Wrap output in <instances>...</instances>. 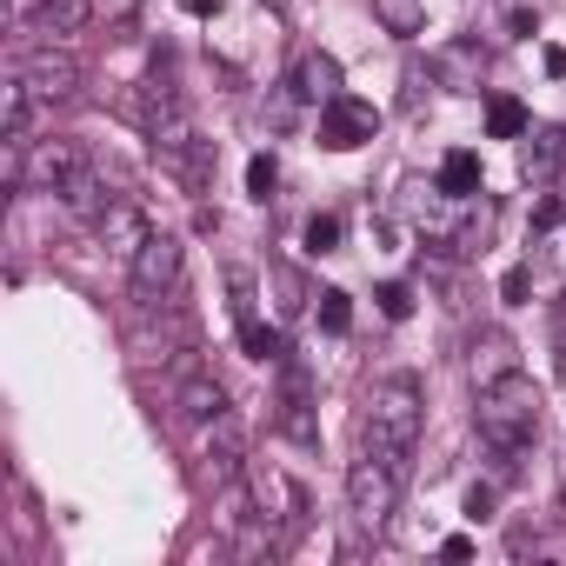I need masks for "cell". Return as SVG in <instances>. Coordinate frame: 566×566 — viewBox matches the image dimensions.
<instances>
[{"mask_svg":"<svg viewBox=\"0 0 566 566\" xmlns=\"http://www.w3.org/2000/svg\"><path fill=\"white\" fill-rule=\"evenodd\" d=\"M160 167H167L187 193H207V187H213L220 154H213V140H193V147H180V154H160Z\"/></svg>","mask_w":566,"mask_h":566,"instance_id":"ac0fdd59","label":"cell"},{"mask_svg":"<svg viewBox=\"0 0 566 566\" xmlns=\"http://www.w3.org/2000/svg\"><path fill=\"white\" fill-rule=\"evenodd\" d=\"M200 460H207V467H200V480H213V486H220L233 467H247V427H240V413H233V407H227L220 420H207V447H200Z\"/></svg>","mask_w":566,"mask_h":566,"instance_id":"7c38bea8","label":"cell"},{"mask_svg":"<svg viewBox=\"0 0 566 566\" xmlns=\"http://www.w3.org/2000/svg\"><path fill=\"white\" fill-rule=\"evenodd\" d=\"M174 407H180V420H220L227 413V387L213 380V374H187L180 387H174Z\"/></svg>","mask_w":566,"mask_h":566,"instance_id":"e0dca14e","label":"cell"},{"mask_svg":"<svg viewBox=\"0 0 566 566\" xmlns=\"http://www.w3.org/2000/svg\"><path fill=\"white\" fill-rule=\"evenodd\" d=\"M28 114H34V94H28V81L14 74L8 87H0V140H21V147H28Z\"/></svg>","mask_w":566,"mask_h":566,"instance_id":"7402d4cb","label":"cell"},{"mask_svg":"<svg viewBox=\"0 0 566 566\" xmlns=\"http://www.w3.org/2000/svg\"><path fill=\"white\" fill-rule=\"evenodd\" d=\"M400 480H407V467L400 460H380V453H360L354 467H347V513H354V526L360 533H387L394 526V506H400Z\"/></svg>","mask_w":566,"mask_h":566,"instance_id":"3957f363","label":"cell"},{"mask_svg":"<svg viewBox=\"0 0 566 566\" xmlns=\"http://www.w3.org/2000/svg\"><path fill=\"white\" fill-rule=\"evenodd\" d=\"M247 493H253V506H260V520H273V526H294L301 513H307V500H301V486L280 473L273 460H247Z\"/></svg>","mask_w":566,"mask_h":566,"instance_id":"9c48e42d","label":"cell"},{"mask_svg":"<svg viewBox=\"0 0 566 566\" xmlns=\"http://www.w3.org/2000/svg\"><path fill=\"white\" fill-rule=\"evenodd\" d=\"M559 160H566V134L559 127H526L520 134V180L526 187H553Z\"/></svg>","mask_w":566,"mask_h":566,"instance_id":"4fadbf2b","label":"cell"},{"mask_svg":"<svg viewBox=\"0 0 566 566\" xmlns=\"http://www.w3.org/2000/svg\"><path fill=\"white\" fill-rule=\"evenodd\" d=\"M314 314H321V327H327V334H347V327H354V301H347L340 287H327Z\"/></svg>","mask_w":566,"mask_h":566,"instance_id":"4316f807","label":"cell"},{"mask_svg":"<svg viewBox=\"0 0 566 566\" xmlns=\"http://www.w3.org/2000/svg\"><path fill=\"white\" fill-rule=\"evenodd\" d=\"M180 14H193V21H213V14H220V0H180Z\"/></svg>","mask_w":566,"mask_h":566,"instance_id":"d590c367","label":"cell"},{"mask_svg":"<svg viewBox=\"0 0 566 566\" xmlns=\"http://www.w3.org/2000/svg\"><path fill=\"white\" fill-rule=\"evenodd\" d=\"M273 187H280V160H273V154H253V160H247V193L266 200Z\"/></svg>","mask_w":566,"mask_h":566,"instance_id":"83f0119b","label":"cell"},{"mask_svg":"<svg viewBox=\"0 0 566 566\" xmlns=\"http://www.w3.org/2000/svg\"><path fill=\"white\" fill-rule=\"evenodd\" d=\"M127 114L140 120V134L154 140V154H180V147H193L200 134H193V114H187V101H180V87L174 81H140L134 87V101H127Z\"/></svg>","mask_w":566,"mask_h":566,"instance_id":"277c9868","label":"cell"},{"mask_svg":"<svg viewBox=\"0 0 566 566\" xmlns=\"http://www.w3.org/2000/svg\"><path fill=\"white\" fill-rule=\"evenodd\" d=\"M14 74H21V81H28V94H34V101H48V107H54V101H74V94H81V61H74V54H61L54 41L28 48Z\"/></svg>","mask_w":566,"mask_h":566,"instance_id":"8992f818","label":"cell"},{"mask_svg":"<svg viewBox=\"0 0 566 566\" xmlns=\"http://www.w3.org/2000/svg\"><path fill=\"white\" fill-rule=\"evenodd\" d=\"M374 21L394 41H413V34H427V0H374Z\"/></svg>","mask_w":566,"mask_h":566,"instance_id":"603a6c76","label":"cell"},{"mask_svg":"<svg viewBox=\"0 0 566 566\" xmlns=\"http://www.w3.org/2000/svg\"><path fill=\"white\" fill-rule=\"evenodd\" d=\"M447 200H473L480 193V154H467V147H453L447 160H440V180H433Z\"/></svg>","mask_w":566,"mask_h":566,"instance_id":"44dd1931","label":"cell"},{"mask_svg":"<svg viewBox=\"0 0 566 566\" xmlns=\"http://www.w3.org/2000/svg\"><path fill=\"white\" fill-rule=\"evenodd\" d=\"M506 553H513V559L539 553V526H513V533H506Z\"/></svg>","mask_w":566,"mask_h":566,"instance_id":"d6a6232c","label":"cell"},{"mask_svg":"<svg viewBox=\"0 0 566 566\" xmlns=\"http://www.w3.org/2000/svg\"><path fill=\"white\" fill-rule=\"evenodd\" d=\"M374 301H380V314H387V321H407V314H413V287H407V280H387Z\"/></svg>","mask_w":566,"mask_h":566,"instance_id":"f546056e","label":"cell"},{"mask_svg":"<svg viewBox=\"0 0 566 566\" xmlns=\"http://www.w3.org/2000/svg\"><path fill=\"white\" fill-rule=\"evenodd\" d=\"M94 233H101V247H107L114 260H134V253L147 247V233H154V227H147V213H140L134 200H114V207L94 220Z\"/></svg>","mask_w":566,"mask_h":566,"instance_id":"5bb4252c","label":"cell"},{"mask_svg":"<svg viewBox=\"0 0 566 566\" xmlns=\"http://www.w3.org/2000/svg\"><path fill=\"white\" fill-rule=\"evenodd\" d=\"M61 200H67V213H81V220H101V213L114 207V193H107V180L94 174V160H87V167L61 187Z\"/></svg>","mask_w":566,"mask_h":566,"instance_id":"ffe728a7","label":"cell"},{"mask_svg":"<svg viewBox=\"0 0 566 566\" xmlns=\"http://www.w3.org/2000/svg\"><path fill=\"white\" fill-rule=\"evenodd\" d=\"M87 167V154H81V140H28V167H21V193H61L74 174Z\"/></svg>","mask_w":566,"mask_h":566,"instance_id":"ba28073f","label":"cell"},{"mask_svg":"<svg viewBox=\"0 0 566 566\" xmlns=\"http://www.w3.org/2000/svg\"><path fill=\"white\" fill-rule=\"evenodd\" d=\"M180 273H187V247L174 233H147V247L127 260V280H134V301L140 307H160L180 294Z\"/></svg>","mask_w":566,"mask_h":566,"instance_id":"5b68a950","label":"cell"},{"mask_svg":"<svg viewBox=\"0 0 566 566\" xmlns=\"http://www.w3.org/2000/svg\"><path fill=\"white\" fill-rule=\"evenodd\" d=\"M467 520H473V526L493 520V486H473V493H467Z\"/></svg>","mask_w":566,"mask_h":566,"instance_id":"836d02e7","label":"cell"},{"mask_svg":"<svg viewBox=\"0 0 566 566\" xmlns=\"http://www.w3.org/2000/svg\"><path fill=\"white\" fill-rule=\"evenodd\" d=\"M526 127H533V114H526L513 94H500V101L486 107V134H493V140H520Z\"/></svg>","mask_w":566,"mask_h":566,"instance_id":"cb8c5ba5","label":"cell"},{"mask_svg":"<svg viewBox=\"0 0 566 566\" xmlns=\"http://www.w3.org/2000/svg\"><path fill=\"white\" fill-rule=\"evenodd\" d=\"M553 354H559V360H553V374L566 380V314H559V340H553Z\"/></svg>","mask_w":566,"mask_h":566,"instance_id":"8d00e7d4","label":"cell"},{"mask_svg":"<svg viewBox=\"0 0 566 566\" xmlns=\"http://www.w3.org/2000/svg\"><path fill=\"white\" fill-rule=\"evenodd\" d=\"M539 413H546V400H539V387H533L526 374H506V380L480 387L473 433L486 440V453L500 460V473H513V460L539 440Z\"/></svg>","mask_w":566,"mask_h":566,"instance_id":"7a4b0ae2","label":"cell"},{"mask_svg":"<svg viewBox=\"0 0 566 566\" xmlns=\"http://www.w3.org/2000/svg\"><path fill=\"white\" fill-rule=\"evenodd\" d=\"M420 427H427V400H420V380L413 374H380L367 394H360V413H354V433H360V453H380V460H400L420 447Z\"/></svg>","mask_w":566,"mask_h":566,"instance_id":"6da1fadb","label":"cell"},{"mask_svg":"<svg viewBox=\"0 0 566 566\" xmlns=\"http://www.w3.org/2000/svg\"><path fill=\"white\" fill-rule=\"evenodd\" d=\"M280 433L287 440H314V413H307V374L301 367H287V380H280Z\"/></svg>","mask_w":566,"mask_h":566,"instance_id":"d6986e66","label":"cell"},{"mask_svg":"<svg viewBox=\"0 0 566 566\" xmlns=\"http://www.w3.org/2000/svg\"><path fill=\"white\" fill-rule=\"evenodd\" d=\"M506 34H513V41H533V34H539V14H533V8H513V14H506Z\"/></svg>","mask_w":566,"mask_h":566,"instance_id":"1f68e13d","label":"cell"},{"mask_svg":"<svg viewBox=\"0 0 566 566\" xmlns=\"http://www.w3.org/2000/svg\"><path fill=\"white\" fill-rule=\"evenodd\" d=\"M467 374H473V387H493V380L520 374V347H513V334H506V327H480V334L467 340Z\"/></svg>","mask_w":566,"mask_h":566,"instance_id":"8fae6325","label":"cell"},{"mask_svg":"<svg viewBox=\"0 0 566 566\" xmlns=\"http://www.w3.org/2000/svg\"><path fill=\"white\" fill-rule=\"evenodd\" d=\"M539 200H533V227H559L566 220V207H559V193H546V187H533Z\"/></svg>","mask_w":566,"mask_h":566,"instance_id":"4dcf8cb0","label":"cell"},{"mask_svg":"<svg viewBox=\"0 0 566 566\" xmlns=\"http://www.w3.org/2000/svg\"><path fill=\"white\" fill-rule=\"evenodd\" d=\"M427 81L447 87V94H480V81H486V48H480V41H440V48L427 54Z\"/></svg>","mask_w":566,"mask_h":566,"instance_id":"30bf717a","label":"cell"},{"mask_svg":"<svg viewBox=\"0 0 566 566\" xmlns=\"http://www.w3.org/2000/svg\"><path fill=\"white\" fill-rule=\"evenodd\" d=\"M559 520H566V493H559Z\"/></svg>","mask_w":566,"mask_h":566,"instance_id":"74e56055","label":"cell"},{"mask_svg":"<svg viewBox=\"0 0 566 566\" xmlns=\"http://www.w3.org/2000/svg\"><path fill=\"white\" fill-rule=\"evenodd\" d=\"M287 87H294L301 101H321V107L347 94V87H340V61L321 54V48H301V54H294V81H287Z\"/></svg>","mask_w":566,"mask_h":566,"instance_id":"9a60e30c","label":"cell"},{"mask_svg":"<svg viewBox=\"0 0 566 566\" xmlns=\"http://www.w3.org/2000/svg\"><path fill=\"white\" fill-rule=\"evenodd\" d=\"M500 301H506V307H526V301H533V266H506V273H500Z\"/></svg>","mask_w":566,"mask_h":566,"instance_id":"f1b7e54d","label":"cell"},{"mask_svg":"<svg viewBox=\"0 0 566 566\" xmlns=\"http://www.w3.org/2000/svg\"><path fill=\"white\" fill-rule=\"evenodd\" d=\"M374 134H380V107H374V101L340 94V101L321 107V147H327V154H354V147H367Z\"/></svg>","mask_w":566,"mask_h":566,"instance_id":"52a82bcc","label":"cell"},{"mask_svg":"<svg viewBox=\"0 0 566 566\" xmlns=\"http://www.w3.org/2000/svg\"><path fill=\"white\" fill-rule=\"evenodd\" d=\"M440 559H473V539H467V533H453V539H440Z\"/></svg>","mask_w":566,"mask_h":566,"instance_id":"e575fe53","label":"cell"},{"mask_svg":"<svg viewBox=\"0 0 566 566\" xmlns=\"http://www.w3.org/2000/svg\"><path fill=\"white\" fill-rule=\"evenodd\" d=\"M87 21H94V0H41L34 8L41 41H74V34H87Z\"/></svg>","mask_w":566,"mask_h":566,"instance_id":"2e32d148","label":"cell"},{"mask_svg":"<svg viewBox=\"0 0 566 566\" xmlns=\"http://www.w3.org/2000/svg\"><path fill=\"white\" fill-rule=\"evenodd\" d=\"M301 247H307L314 260H321V253H334V247H340V213H314V220H307V233H301Z\"/></svg>","mask_w":566,"mask_h":566,"instance_id":"484cf974","label":"cell"},{"mask_svg":"<svg viewBox=\"0 0 566 566\" xmlns=\"http://www.w3.org/2000/svg\"><path fill=\"white\" fill-rule=\"evenodd\" d=\"M240 347H247V360H287V340H280V327H260V321L240 327Z\"/></svg>","mask_w":566,"mask_h":566,"instance_id":"d4e9b609","label":"cell"}]
</instances>
